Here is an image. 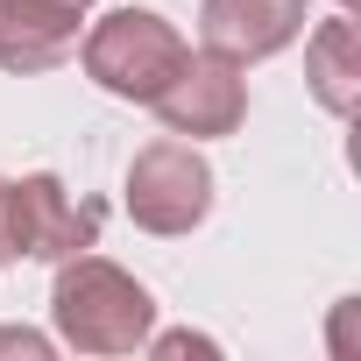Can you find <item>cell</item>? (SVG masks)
<instances>
[{
	"instance_id": "cell-1",
	"label": "cell",
	"mask_w": 361,
	"mask_h": 361,
	"mask_svg": "<svg viewBox=\"0 0 361 361\" xmlns=\"http://www.w3.org/2000/svg\"><path fill=\"white\" fill-rule=\"evenodd\" d=\"M50 319L57 340L78 354H135L156 333V298L106 255H64L57 283H50Z\"/></svg>"
},
{
	"instance_id": "cell-2",
	"label": "cell",
	"mask_w": 361,
	"mask_h": 361,
	"mask_svg": "<svg viewBox=\"0 0 361 361\" xmlns=\"http://www.w3.org/2000/svg\"><path fill=\"white\" fill-rule=\"evenodd\" d=\"M185 50H192V43L177 36L156 8H114V15H99V22L85 29L78 64H85V78H92L99 92L149 106V99L170 85V71L185 64Z\"/></svg>"
},
{
	"instance_id": "cell-3",
	"label": "cell",
	"mask_w": 361,
	"mask_h": 361,
	"mask_svg": "<svg viewBox=\"0 0 361 361\" xmlns=\"http://www.w3.org/2000/svg\"><path fill=\"white\" fill-rule=\"evenodd\" d=\"M206 213H213V163L192 142L163 135V142L135 149V163H128V220L142 234H163V241L192 234Z\"/></svg>"
},
{
	"instance_id": "cell-4",
	"label": "cell",
	"mask_w": 361,
	"mask_h": 361,
	"mask_svg": "<svg viewBox=\"0 0 361 361\" xmlns=\"http://www.w3.org/2000/svg\"><path fill=\"white\" fill-rule=\"evenodd\" d=\"M248 64H234V57H220V50H185V64L170 71V85L149 99L156 106V121L177 135V142H213V135H234L241 121H248V78H241Z\"/></svg>"
},
{
	"instance_id": "cell-5",
	"label": "cell",
	"mask_w": 361,
	"mask_h": 361,
	"mask_svg": "<svg viewBox=\"0 0 361 361\" xmlns=\"http://www.w3.org/2000/svg\"><path fill=\"white\" fill-rule=\"evenodd\" d=\"M15 248L29 262H64V255H85L99 248V206H78L64 192V177L36 170L15 185Z\"/></svg>"
},
{
	"instance_id": "cell-6",
	"label": "cell",
	"mask_w": 361,
	"mask_h": 361,
	"mask_svg": "<svg viewBox=\"0 0 361 361\" xmlns=\"http://www.w3.org/2000/svg\"><path fill=\"white\" fill-rule=\"evenodd\" d=\"M199 36L234 64H262L305 36V0H199Z\"/></svg>"
},
{
	"instance_id": "cell-7",
	"label": "cell",
	"mask_w": 361,
	"mask_h": 361,
	"mask_svg": "<svg viewBox=\"0 0 361 361\" xmlns=\"http://www.w3.org/2000/svg\"><path fill=\"white\" fill-rule=\"evenodd\" d=\"M85 15H57V8H22V0H0V71H57L78 50Z\"/></svg>"
},
{
	"instance_id": "cell-8",
	"label": "cell",
	"mask_w": 361,
	"mask_h": 361,
	"mask_svg": "<svg viewBox=\"0 0 361 361\" xmlns=\"http://www.w3.org/2000/svg\"><path fill=\"white\" fill-rule=\"evenodd\" d=\"M305 78H312V99L326 114H340V121L354 114V99H361V29H354V15H326L312 29Z\"/></svg>"
},
{
	"instance_id": "cell-9",
	"label": "cell",
	"mask_w": 361,
	"mask_h": 361,
	"mask_svg": "<svg viewBox=\"0 0 361 361\" xmlns=\"http://www.w3.org/2000/svg\"><path fill=\"white\" fill-rule=\"evenodd\" d=\"M0 262H22V248H15V177H0Z\"/></svg>"
},
{
	"instance_id": "cell-10",
	"label": "cell",
	"mask_w": 361,
	"mask_h": 361,
	"mask_svg": "<svg viewBox=\"0 0 361 361\" xmlns=\"http://www.w3.org/2000/svg\"><path fill=\"white\" fill-rule=\"evenodd\" d=\"M0 354H36V361H43V354H50V340H43V333H29V326H0Z\"/></svg>"
},
{
	"instance_id": "cell-11",
	"label": "cell",
	"mask_w": 361,
	"mask_h": 361,
	"mask_svg": "<svg viewBox=\"0 0 361 361\" xmlns=\"http://www.w3.org/2000/svg\"><path fill=\"white\" fill-rule=\"evenodd\" d=\"M142 347H156V354H213V340H199V333H163V340L149 333Z\"/></svg>"
},
{
	"instance_id": "cell-12",
	"label": "cell",
	"mask_w": 361,
	"mask_h": 361,
	"mask_svg": "<svg viewBox=\"0 0 361 361\" xmlns=\"http://www.w3.org/2000/svg\"><path fill=\"white\" fill-rule=\"evenodd\" d=\"M22 8H57V15H92V0H22Z\"/></svg>"
},
{
	"instance_id": "cell-13",
	"label": "cell",
	"mask_w": 361,
	"mask_h": 361,
	"mask_svg": "<svg viewBox=\"0 0 361 361\" xmlns=\"http://www.w3.org/2000/svg\"><path fill=\"white\" fill-rule=\"evenodd\" d=\"M333 8H340V15H354V0H333Z\"/></svg>"
}]
</instances>
